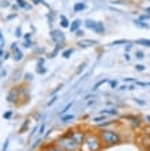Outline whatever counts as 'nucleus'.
<instances>
[{
	"label": "nucleus",
	"mask_w": 150,
	"mask_h": 151,
	"mask_svg": "<svg viewBox=\"0 0 150 151\" xmlns=\"http://www.w3.org/2000/svg\"><path fill=\"white\" fill-rule=\"evenodd\" d=\"M97 44H98L97 40H86V38H83V40L78 41L79 48H90V46H93V45H97Z\"/></svg>",
	"instance_id": "nucleus-8"
},
{
	"label": "nucleus",
	"mask_w": 150,
	"mask_h": 151,
	"mask_svg": "<svg viewBox=\"0 0 150 151\" xmlns=\"http://www.w3.org/2000/svg\"><path fill=\"white\" fill-rule=\"evenodd\" d=\"M82 1H83V0H82Z\"/></svg>",
	"instance_id": "nucleus-54"
},
{
	"label": "nucleus",
	"mask_w": 150,
	"mask_h": 151,
	"mask_svg": "<svg viewBox=\"0 0 150 151\" xmlns=\"http://www.w3.org/2000/svg\"><path fill=\"white\" fill-rule=\"evenodd\" d=\"M145 11H146V14H149V15H150V7H146Z\"/></svg>",
	"instance_id": "nucleus-51"
},
{
	"label": "nucleus",
	"mask_w": 150,
	"mask_h": 151,
	"mask_svg": "<svg viewBox=\"0 0 150 151\" xmlns=\"http://www.w3.org/2000/svg\"><path fill=\"white\" fill-rule=\"evenodd\" d=\"M109 83H110V87L112 89H116L117 87V80H109Z\"/></svg>",
	"instance_id": "nucleus-37"
},
{
	"label": "nucleus",
	"mask_w": 150,
	"mask_h": 151,
	"mask_svg": "<svg viewBox=\"0 0 150 151\" xmlns=\"http://www.w3.org/2000/svg\"><path fill=\"white\" fill-rule=\"evenodd\" d=\"M135 85L143 86V87H147V86H150V82H139V80H137V82H135Z\"/></svg>",
	"instance_id": "nucleus-31"
},
{
	"label": "nucleus",
	"mask_w": 150,
	"mask_h": 151,
	"mask_svg": "<svg viewBox=\"0 0 150 151\" xmlns=\"http://www.w3.org/2000/svg\"><path fill=\"white\" fill-rule=\"evenodd\" d=\"M122 44H128L127 40H116V41H112L110 45H122Z\"/></svg>",
	"instance_id": "nucleus-24"
},
{
	"label": "nucleus",
	"mask_w": 150,
	"mask_h": 151,
	"mask_svg": "<svg viewBox=\"0 0 150 151\" xmlns=\"http://www.w3.org/2000/svg\"><path fill=\"white\" fill-rule=\"evenodd\" d=\"M45 128H47V124H45V123H42V124L40 125V128H38V135H44Z\"/></svg>",
	"instance_id": "nucleus-28"
},
{
	"label": "nucleus",
	"mask_w": 150,
	"mask_h": 151,
	"mask_svg": "<svg viewBox=\"0 0 150 151\" xmlns=\"http://www.w3.org/2000/svg\"><path fill=\"white\" fill-rule=\"evenodd\" d=\"M79 67H81V68H78V71H76V75H79L81 72H82V71L85 70V67H86V63H83V64H81Z\"/></svg>",
	"instance_id": "nucleus-35"
},
{
	"label": "nucleus",
	"mask_w": 150,
	"mask_h": 151,
	"mask_svg": "<svg viewBox=\"0 0 150 151\" xmlns=\"http://www.w3.org/2000/svg\"><path fill=\"white\" fill-rule=\"evenodd\" d=\"M18 98H19V89H18V87H12V89L8 91V94H7V102L14 103Z\"/></svg>",
	"instance_id": "nucleus-7"
},
{
	"label": "nucleus",
	"mask_w": 150,
	"mask_h": 151,
	"mask_svg": "<svg viewBox=\"0 0 150 151\" xmlns=\"http://www.w3.org/2000/svg\"><path fill=\"white\" fill-rule=\"evenodd\" d=\"M1 7H3V8H4V7H10L8 0H1Z\"/></svg>",
	"instance_id": "nucleus-39"
},
{
	"label": "nucleus",
	"mask_w": 150,
	"mask_h": 151,
	"mask_svg": "<svg viewBox=\"0 0 150 151\" xmlns=\"http://www.w3.org/2000/svg\"><path fill=\"white\" fill-rule=\"evenodd\" d=\"M17 4L21 7V8H30V6L26 3V0H17Z\"/></svg>",
	"instance_id": "nucleus-21"
},
{
	"label": "nucleus",
	"mask_w": 150,
	"mask_h": 151,
	"mask_svg": "<svg viewBox=\"0 0 150 151\" xmlns=\"http://www.w3.org/2000/svg\"><path fill=\"white\" fill-rule=\"evenodd\" d=\"M124 82H134V83H135V82H137V79H134V78H124Z\"/></svg>",
	"instance_id": "nucleus-43"
},
{
	"label": "nucleus",
	"mask_w": 150,
	"mask_h": 151,
	"mask_svg": "<svg viewBox=\"0 0 150 151\" xmlns=\"http://www.w3.org/2000/svg\"><path fill=\"white\" fill-rule=\"evenodd\" d=\"M27 127H29V120H26V121H25V123L22 124V127L19 128V133H23V132H25V129H26Z\"/></svg>",
	"instance_id": "nucleus-26"
},
{
	"label": "nucleus",
	"mask_w": 150,
	"mask_h": 151,
	"mask_svg": "<svg viewBox=\"0 0 150 151\" xmlns=\"http://www.w3.org/2000/svg\"><path fill=\"white\" fill-rule=\"evenodd\" d=\"M31 46V40H25L23 42V48H30Z\"/></svg>",
	"instance_id": "nucleus-34"
},
{
	"label": "nucleus",
	"mask_w": 150,
	"mask_h": 151,
	"mask_svg": "<svg viewBox=\"0 0 150 151\" xmlns=\"http://www.w3.org/2000/svg\"><path fill=\"white\" fill-rule=\"evenodd\" d=\"M60 26H62L63 29H67V27H70V26H71L66 15H60Z\"/></svg>",
	"instance_id": "nucleus-12"
},
{
	"label": "nucleus",
	"mask_w": 150,
	"mask_h": 151,
	"mask_svg": "<svg viewBox=\"0 0 150 151\" xmlns=\"http://www.w3.org/2000/svg\"><path fill=\"white\" fill-rule=\"evenodd\" d=\"M101 114H109V116H117V114H119V112L116 110V109H104V110H101Z\"/></svg>",
	"instance_id": "nucleus-15"
},
{
	"label": "nucleus",
	"mask_w": 150,
	"mask_h": 151,
	"mask_svg": "<svg viewBox=\"0 0 150 151\" xmlns=\"http://www.w3.org/2000/svg\"><path fill=\"white\" fill-rule=\"evenodd\" d=\"M0 42H1V49L4 48V36L3 34H0Z\"/></svg>",
	"instance_id": "nucleus-42"
},
{
	"label": "nucleus",
	"mask_w": 150,
	"mask_h": 151,
	"mask_svg": "<svg viewBox=\"0 0 150 151\" xmlns=\"http://www.w3.org/2000/svg\"><path fill=\"white\" fill-rule=\"evenodd\" d=\"M119 90H122V91H123V90H128V86H127V85L120 86V87H119Z\"/></svg>",
	"instance_id": "nucleus-49"
},
{
	"label": "nucleus",
	"mask_w": 150,
	"mask_h": 151,
	"mask_svg": "<svg viewBox=\"0 0 150 151\" xmlns=\"http://www.w3.org/2000/svg\"><path fill=\"white\" fill-rule=\"evenodd\" d=\"M102 140L100 138V133L88 132L83 144L81 146V151H100L102 147Z\"/></svg>",
	"instance_id": "nucleus-1"
},
{
	"label": "nucleus",
	"mask_w": 150,
	"mask_h": 151,
	"mask_svg": "<svg viewBox=\"0 0 150 151\" xmlns=\"http://www.w3.org/2000/svg\"><path fill=\"white\" fill-rule=\"evenodd\" d=\"M81 25H82V21H81V19H75L74 22L71 23V26L68 27V29H70V31H71V33H75V31H76V30H79Z\"/></svg>",
	"instance_id": "nucleus-9"
},
{
	"label": "nucleus",
	"mask_w": 150,
	"mask_h": 151,
	"mask_svg": "<svg viewBox=\"0 0 150 151\" xmlns=\"http://www.w3.org/2000/svg\"><path fill=\"white\" fill-rule=\"evenodd\" d=\"M139 19H141V21H147V19H150V15H149V14L141 15V17H139Z\"/></svg>",
	"instance_id": "nucleus-38"
},
{
	"label": "nucleus",
	"mask_w": 150,
	"mask_h": 151,
	"mask_svg": "<svg viewBox=\"0 0 150 151\" xmlns=\"http://www.w3.org/2000/svg\"><path fill=\"white\" fill-rule=\"evenodd\" d=\"M146 121H147V123H149V124H150V114H147V116H146Z\"/></svg>",
	"instance_id": "nucleus-52"
},
{
	"label": "nucleus",
	"mask_w": 150,
	"mask_h": 151,
	"mask_svg": "<svg viewBox=\"0 0 150 151\" xmlns=\"http://www.w3.org/2000/svg\"><path fill=\"white\" fill-rule=\"evenodd\" d=\"M135 44L143 45V46H146V48H150V40H147V38H139V40L135 41Z\"/></svg>",
	"instance_id": "nucleus-14"
},
{
	"label": "nucleus",
	"mask_w": 150,
	"mask_h": 151,
	"mask_svg": "<svg viewBox=\"0 0 150 151\" xmlns=\"http://www.w3.org/2000/svg\"><path fill=\"white\" fill-rule=\"evenodd\" d=\"M8 139H7V140H6L4 142V144H3V151H7V148H8Z\"/></svg>",
	"instance_id": "nucleus-41"
},
{
	"label": "nucleus",
	"mask_w": 150,
	"mask_h": 151,
	"mask_svg": "<svg viewBox=\"0 0 150 151\" xmlns=\"http://www.w3.org/2000/svg\"><path fill=\"white\" fill-rule=\"evenodd\" d=\"M85 27L93 30L94 33H97V34H102V33H105L104 23H102V22H96V21H92V19H86V21H85Z\"/></svg>",
	"instance_id": "nucleus-4"
},
{
	"label": "nucleus",
	"mask_w": 150,
	"mask_h": 151,
	"mask_svg": "<svg viewBox=\"0 0 150 151\" xmlns=\"http://www.w3.org/2000/svg\"><path fill=\"white\" fill-rule=\"evenodd\" d=\"M100 138H101L102 143L105 146H115V144H119L122 138L120 135L116 131H112V129H104L100 132Z\"/></svg>",
	"instance_id": "nucleus-3"
},
{
	"label": "nucleus",
	"mask_w": 150,
	"mask_h": 151,
	"mask_svg": "<svg viewBox=\"0 0 150 151\" xmlns=\"http://www.w3.org/2000/svg\"><path fill=\"white\" fill-rule=\"evenodd\" d=\"M11 117H12V112H6L4 114H3V119L4 120H10Z\"/></svg>",
	"instance_id": "nucleus-32"
},
{
	"label": "nucleus",
	"mask_w": 150,
	"mask_h": 151,
	"mask_svg": "<svg viewBox=\"0 0 150 151\" xmlns=\"http://www.w3.org/2000/svg\"><path fill=\"white\" fill-rule=\"evenodd\" d=\"M135 70L139 71V72H142V71H145L146 70V67L143 66V64H135Z\"/></svg>",
	"instance_id": "nucleus-29"
},
{
	"label": "nucleus",
	"mask_w": 150,
	"mask_h": 151,
	"mask_svg": "<svg viewBox=\"0 0 150 151\" xmlns=\"http://www.w3.org/2000/svg\"><path fill=\"white\" fill-rule=\"evenodd\" d=\"M85 8H86V6H85V3H82V1H78V3L74 4V12H82Z\"/></svg>",
	"instance_id": "nucleus-11"
},
{
	"label": "nucleus",
	"mask_w": 150,
	"mask_h": 151,
	"mask_svg": "<svg viewBox=\"0 0 150 151\" xmlns=\"http://www.w3.org/2000/svg\"><path fill=\"white\" fill-rule=\"evenodd\" d=\"M134 101H135V102H137L138 105H141V106H143V105H146V101H142V99H139V98H135Z\"/></svg>",
	"instance_id": "nucleus-36"
},
{
	"label": "nucleus",
	"mask_w": 150,
	"mask_h": 151,
	"mask_svg": "<svg viewBox=\"0 0 150 151\" xmlns=\"http://www.w3.org/2000/svg\"><path fill=\"white\" fill-rule=\"evenodd\" d=\"M31 1H33V4H42V3H44V0H31Z\"/></svg>",
	"instance_id": "nucleus-44"
},
{
	"label": "nucleus",
	"mask_w": 150,
	"mask_h": 151,
	"mask_svg": "<svg viewBox=\"0 0 150 151\" xmlns=\"http://www.w3.org/2000/svg\"><path fill=\"white\" fill-rule=\"evenodd\" d=\"M11 49H12V50H17V49H18V44H17V42H14V44L11 45Z\"/></svg>",
	"instance_id": "nucleus-47"
},
{
	"label": "nucleus",
	"mask_w": 150,
	"mask_h": 151,
	"mask_svg": "<svg viewBox=\"0 0 150 151\" xmlns=\"http://www.w3.org/2000/svg\"><path fill=\"white\" fill-rule=\"evenodd\" d=\"M41 151H64V150H62L58 144H51V146H45Z\"/></svg>",
	"instance_id": "nucleus-13"
},
{
	"label": "nucleus",
	"mask_w": 150,
	"mask_h": 151,
	"mask_svg": "<svg viewBox=\"0 0 150 151\" xmlns=\"http://www.w3.org/2000/svg\"><path fill=\"white\" fill-rule=\"evenodd\" d=\"M93 121L94 123H100V121H105V114H101L98 117H93Z\"/></svg>",
	"instance_id": "nucleus-25"
},
{
	"label": "nucleus",
	"mask_w": 150,
	"mask_h": 151,
	"mask_svg": "<svg viewBox=\"0 0 150 151\" xmlns=\"http://www.w3.org/2000/svg\"><path fill=\"white\" fill-rule=\"evenodd\" d=\"M134 25H135L137 27H139V29H145V30L150 29L149 25H147L145 21H141V19H135V21H134Z\"/></svg>",
	"instance_id": "nucleus-10"
},
{
	"label": "nucleus",
	"mask_w": 150,
	"mask_h": 151,
	"mask_svg": "<svg viewBox=\"0 0 150 151\" xmlns=\"http://www.w3.org/2000/svg\"><path fill=\"white\" fill-rule=\"evenodd\" d=\"M130 59H131V56H130V54L124 53V60H126V61H130Z\"/></svg>",
	"instance_id": "nucleus-46"
},
{
	"label": "nucleus",
	"mask_w": 150,
	"mask_h": 151,
	"mask_svg": "<svg viewBox=\"0 0 150 151\" xmlns=\"http://www.w3.org/2000/svg\"><path fill=\"white\" fill-rule=\"evenodd\" d=\"M108 82H109V79H106V78H104V79H101V80H98L97 83H96V85L93 86V91H96V90H98V87H100V86H102L104 83H108Z\"/></svg>",
	"instance_id": "nucleus-17"
},
{
	"label": "nucleus",
	"mask_w": 150,
	"mask_h": 151,
	"mask_svg": "<svg viewBox=\"0 0 150 151\" xmlns=\"http://www.w3.org/2000/svg\"><path fill=\"white\" fill-rule=\"evenodd\" d=\"M23 78H25V80H29V82H30V80H33V75H31V74H25V76H23Z\"/></svg>",
	"instance_id": "nucleus-40"
},
{
	"label": "nucleus",
	"mask_w": 150,
	"mask_h": 151,
	"mask_svg": "<svg viewBox=\"0 0 150 151\" xmlns=\"http://www.w3.org/2000/svg\"><path fill=\"white\" fill-rule=\"evenodd\" d=\"M71 132V136L76 140V142L79 143L81 146L83 144V142H85V139H86V135L88 133L85 132V131H82V129H72V131H70Z\"/></svg>",
	"instance_id": "nucleus-6"
},
{
	"label": "nucleus",
	"mask_w": 150,
	"mask_h": 151,
	"mask_svg": "<svg viewBox=\"0 0 150 151\" xmlns=\"http://www.w3.org/2000/svg\"><path fill=\"white\" fill-rule=\"evenodd\" d=\"M130 49H131V45H127V48H126V52H130Z\"/></svg>",
	"instance_id": "nucleus-53"
},
{
	"label": "nucleus",
	"mask_w": 150,
	"mask_h": 151,
	"mask_svg": "<svg viewBox=\"0 0 150 151\" xmlns=\"http://www.w3.org/2000/svg\"><path fill=\"white\" fill-rule=\"evenodd\" d=\"M135 57H137L138 60L145 59V53H143V50H137V52H135Z\"/></svg>",
	"instance_id": "nucleus-23"
},
{
	"label": "nucleus",
	"mask_w": 150,
	"mask_h": 151,
	"mask_svg": "<svg viewBox=\"0 0 150 151\" xmlns=\"http://www.w3.org/2000/svg\"><path fill=\"white\" fill-rule=\"evenodd\" d=\"M22 59H23V53L19 50V49L14 50V60H15V61H21Z\"/></svg>",
	"instance_id": "nucleus-16"
},
{
	"label": "nucleus",
	"mask_w": 150,
	"mask_h": 151,
	"mask_svg": "<svg viewBox=\"0 0 150 151\" xmlns=\"http://www.w3.org/2000/svg\"><path fill=\"white\" fill-rule=\"evenodd\" d=\"M72 105H74V101H71V102H68V103H67L66 106L63 108V110L60 112V117H62V116H64V114H67V112L70 110V109H71V106H72Z\"/></svg>",
	"instance_id": "nucleus-18"
},
{
	"label": "nucleus",
	"mask_w": 150,
	"mask_h": 151,
	"mask_svg": "<svg viewBox=\"0 0 150 151\" xmlns=\"http://www.w3.org/2000/svg\"><path fill=\"white\" fill-rule=\"evenodd\" d=\"M35 71H37V74H40V75H44L45 72H47V68H45L44 66H38V64H37V70H35Z\"/></svg>",
	"instance_id": "nucleus-22"
},
{
	"label": "nucleus",
	"mask_w": 150,
	"mask_h": 151,
	"mask_svg": "<svg viewBox=\"0 0 150 151\" xmlns=\"http://www.w3.org/2000/svg\"><path fill=\"white\" fill-rule=\"evenodd\" d=\"M15 37H17V38L22 37V27H21V26H18V29L15 30Z\"/></svg>",
	"instance_id": "nucleus-30"
},
{
	"label": "nucleus",
	"mask_w": 150,
	"mask_h": 151,
	"mask_svg": "<svg viewBox=\"0 0 150 151\" xmlns=\"http://www.w3.org/2000/svg\"><path fill=\"white\" fill-rule=\"evenodd\" d=\"M30 37H31L30 33H26V34L23 36V38H25V40H30Z\"/></svg>",
	"instance_id": "nucleus-48"
},
{
	"label": "nucleus",
	"mask_w": 150,
	"mask_h": 151,
	"mask_svg": "<svg viewBox=\"0 0 150 151\" xmlns=\"http://www.w3.org/2000/svg\"><path fill=\"white\" fill-rule=\"evenodd\" d=\"M135 86H137V85H133V86H128V90H135Z\"/></svg>",
	"instance_id": "nucleus-50"
},
{
	"label": "nucleus",
	"mask_w": 150,
	"mask_h": 151,
	"mask_svg": "<svg viewBox=\"0 0 150 151\" xmlns=\"http://www.w3.org/2000/svg\"><path fill=\"white\" fill-rule=\"evenodd\" d=\"M75 33H76L75 36L78 37V38H81V37L83 38V37H85V31H83V30H81V29H79V30H76V31H75Z\"/></svg>",
	"instance_id": "nucleus-33"
},
{
	"label": "nucleus",
	"mask_w": 150,
	"mask_h": 151,
	"mask_svg": "<svg viewBox=\"0 0 150 151\" xmlns=\"http://www.w3.org/2000/svg\"><path fill=\"white\" fill-rule=\"evenodd\" d=\"M74 119H75L74 114H64V116L60 117V121H62V123H68V121L74 120Z\"/></svg>",
	"instance_id": "nucleus-19"
},
{
	"label": "nucleus",
	"mask_w": 150,
	"mask_h": 151,
	"mask_svg": "<svg viewBox=\"0 0 150 151\" xmlns=\"http://www.w3.org/2000/svg\"><path fill=\"white\" fill-rule=\"evenodd\" d=\"M110 124H112V121H106V123H101L100 127H106V125H110Z\"/></svg>",
	"instance_id": "nucleus-45"
},
{
	"label": "nucleus",
	"mask_w": 150,
	"mask_h": 151,
	"mask_svg": "<svg viewBox=\"0 0 150 151\" xmlns=\"http://www.w3.org/2000/svg\"><path fill=\"white\" fill-rule=\"evenodd\" d=\"M74 53V49L72 48H68V49H66V50H63V53H62V56L64 59H68V57H71V54Z\"/></svg>",
	"instance_id": "nucleus-20"
},
{
	"label": "nucleus",
	"mask_w": 150,
	"mask_h": 151,
	"mask_svg": "<svg viewBox=\"0 0 150 151\" xmlns=\"http://www.w3.org/2000/svg\"><path fill=\"white\" fill-rule=\"evenodd\" d=\"M59 98H58V95H53L52 98H51V101H48V103H47V106H52L53 103L56 102V101H58Z\"/></svg>",
	"instance_id": "nucleus-27"
},
{
	"label": "nucleus",
	"mask_w": 150,
	"mask_h": 151,
	"mask_svg": "<svg viewBox=\"0 0 150 151\" xmlns=\"http://www.w3.org/2000/svg\"><path fill=\"white\" fill-rule=\"evenodd\" d=\"M56 144L64 151H78V150H81V144L71 136L70 131H68V133L63 135L62 138L56 142Z\"/></svg>",
	"instance_id": "nucleus-2"
},
{
	"label": "nucleus",
	"mask_w": 150,
	"mask_h": 151,
	"mask_svg": "<svg viewBox=\"0 0 150 151\" xmlns=\"http://www.w3.org/2000/svg\"><path fill=\"white\" fill-rule=\"evenodd\" d=\"M51 40L56 45H62L66 41V36L60 29H55V30H51Z\"/></svg>",
	"instance_id": "nucleus-5"
}]
</instances>
